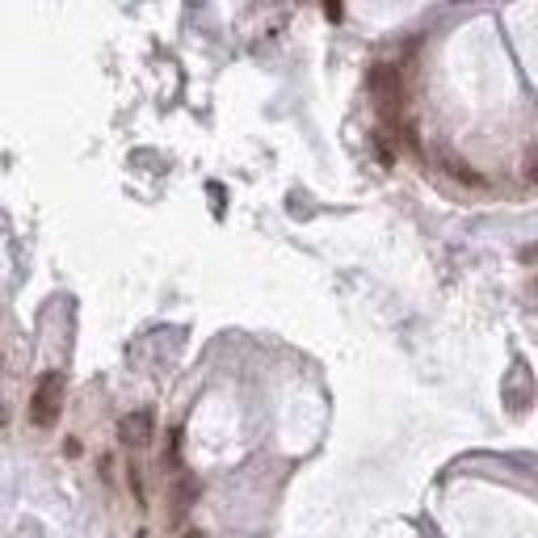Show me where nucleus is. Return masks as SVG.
Segmentation results:
<instances>
[{"label":"nucleus","instance_id":"1","mask_svg":"<svg viewBox=\"0 0 538 538\" xmlns=\"http://www.w3.org/2000/svg\"><path fill=\"white\" fill-rule=\"evenodd\" d=\"M64 400H67V383L59 370H47L43 379L34 383V396H30V421L38 429H51L59 421V412H64Z\"/></svg>","mask_w":538,"mask_h":538},{"label":"nucleus","instance_id":"2","mask_svg":"<svg viewBox=\"0 0 538 538\" xmlns=\"http://www.w3.org/2000/svg\"><path fill=\"white\" fill-rule=\"evenodd\" d=\"M370 93L379 101L383 118H396L400 110V72L392 64H375L370 67Z\"/></svg>","mask_w":538,"mask_h":538},{"label":"nucleus","instance_id":"3","mask_svg":"<svg viewBox=\"0 0 538 538\" xmlns=\"http://www.w3.org/2000/svg\"><path fill=\"white\" fill-rule=\"evenodd\" d=\"M152 412H127L123 421H118V438H123V446H135V450H143V446L152 442Z\"/></svg>","mask_w":538,"mask_h":538},{"label":"nucleus","instance_id":"4","mask_svg":"<svg viewBox=\"0 0 538 538\" xmlns=\"http://www.w3.org/2000/svg\"><path fill=\"white\" fill-rule=\"evenodd\" d=\"M505 400L513 408H526L530 404V370H526V362L513 366V392H505Z\"/></svg>","mask_w":538,"mask_h":538},{"label":"nucleus","instance_id":"5","mask_svg":"<svg viewBox=\"0 0 538 538\" xmlns=\"http://www.w3.org/2000/svg\"><path fill=\"white\" fill-rule=\"evenodd\" d=\"M446 173H450V177H459V181H467V186H484V177L471 173V169H467L463 160H446Z\"/></svg>","mask_w":538,"mask_h":538},{"label":"nucleus","instance_id":"6","mask_svg":"<svg viewBox=\"0 0 538 538\" xmlns=\"http://www.w3.org/2000/svg\"><path fill=\"white\" fill-rule=\"evenodd\" d=\"M4 421H9V412H4V404H0V425H4Z\"/></svg>","mask_w":538,"mask_h":538},{"label":"nucleus","instance_id":"7","mask_svg":"<svg viewBox=\"0 0 538 538\" xmlns=\"http://www.w3.org/2000/svg\"><path fill=\"white\" fill-rule=\"evenodd\" d=\"M186 538H202V534H198V530H190V534H186Z\"/></svg>","mask_w":538,"mask_h":538}]
</instances>
